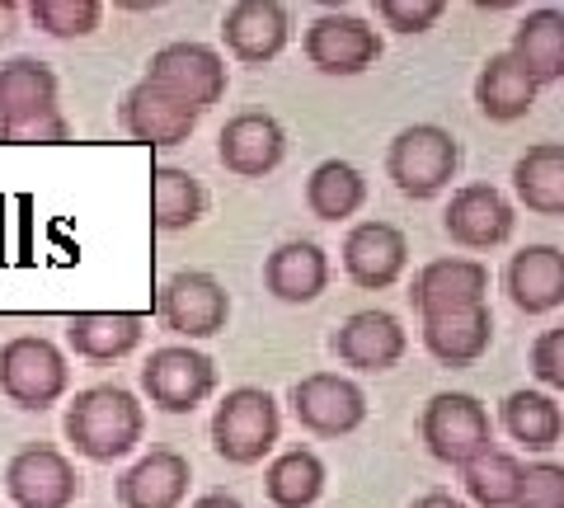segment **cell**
I'll use <instances>...</instances> for the list:
<instances>
[{
	"label": "cell",
	"instance_id": "cell-1",
	"mask_svg": "<svg viewBox=\"0 0 564 508\" xmlns=\"http://www.w3.org/2000/svg\"><path fill=\"white\" fill-rule=\"evenodd\" d=\"M62 80L39 57L0 62V142L6 147H57L70 142L66 118L57 114Z\"/></svg>",
	"mask_w": 564,
	"mask_h": 508
},
{
	"label": "cell",
	"instance_id": "cell-2",
	"mask_svg": "<svg viewBox=\"0 0 564 508\" xmlns=\"http://www.w3.org/2000/svg\"><path fill=\"white\" fill-rule=\"evenodd\" d=\"M62 433L85 462L104 466L137 452L141 433H147V410L128 387H85L66 406Z\"/></svg>",
	"mask_w": 564,
	"mask_h": 508
},
{
	"label": "cell",
	"instance_id": "cell-3",
	"mask_svg": "<svg viewBox=\"0 0 564 508\" xmlns=\"http://www.w3.org/2000/svg\"><path fill=\"white\" fill-rule=\"evenodd\" d=\"M462 170V142L437 128V122H414V128L395 132L391 151H386V174L404 198H437Z\"/></svg>",
	"mask_w": 564,
	"mask_h": 508
},
{
	"label": "cell",
	"instance_id": "cell-4",
	"mask_svg": "<svg viewBox=\"0 0 564 508\" xmlns=\"http://www.w3.org/2000/svg\"><path fill=\"white\" fill-rule=\"evenodd\" d=\"M282 437V410L263 387H236L212 414V447L231 466H259Z\"/></svg>",
	"mask_w": 564,
	"mask_h": 508
},
{
	"label": "cell",
	"instance_id": "cell-5",
	"mask_svg": "<svg viewBox=\"0 0 564 508\" xmlns=\"http://www.w3.org/2000/svg\"><path fill=\"white\" fill-rule=\"evenodd\" d=\"M141 80L155 85V90L170 95V99H180L184 109H193L203 118L207 109H217V104L226 99L231 72H226L221 52L207 47V43H165L151 57V66H147V76Z\"/></svg>",
	"mask_w": 564,
	"mask_h": 508
},
{
	"label": "cell",
	"instance_id": "cell-6",
	"mask_svg": "<svg viewBox=\"0 0 564 508\" xmlns=\"http://www.w3.org/2000/svg\"><path fill=\"white\" fill-rule=\"evenodd\" d=\"M70 387L66 354L43 335H14L0 344V396L20 410H52Z\"/></svg>",
	"mask_w": 564,
	"mask_h": 508
},
{
	"label": "cell",
	"instance_id": "cell-7",
	"mask_svg": "<svg viewBox=\"0 0 564 508\" xmlns=\"http://www.w3.org/2000/svg\"><path fill=\"white\" fill-rule=\"evenodd\" d=\"M419 437L443 466H466L494 447V419L470 391H437L419 414Z\"/></svg>",
	"mask_w": 564,
	"mask_h": 508
},
{
	"label": "cell",
	"instance_id": "cell-8",
	"mask_svg": "<svg viewBox=\"0 0 564 508\" xmlns=\"http://www.w3.org/2000/svg\"><path fill=\"white\" fill-rule=\"evenodd\" d=\"M155 321L180 339H212L226 329V321H231V296H226V288L212 273L184 269V273H174L161 283Z\"/></svg>",
	"mask_w": 564,
	"mask_h": 508
},
{
	"label": "cell",
	"instance_id": "cell-9",
	"mask_svg": "<svg viewBox=\"0 0 564 508\" xmlns=\"http://www.w3.org/2000/svg\"><path fill=\"white\" fill-rule=\"evenodd\" d=\"M141 391L155 410L165 414H193L203 400L217 391V363L198 354L193 344H165L155 348L141 367Z\"/></svg>",
	"mask_w": 564,
	"mask_h": 508
},
{
	"label": "cell",
	"instance_id": "cell-10",
	"mask_svg": "<svg viewBox=\"0 0 564 508\" xmlns=\"http://www.w3.org/2000/svg\"><path fill=\"white\" fill-rule=\"evenodd\" d=\"M80 485L76 462L47 443L20 447L6 466V495L20 508H70L80 499Z\"/></svg>",
	"mask_w": 564,
	"mask_h": 508
},
{
	"label": "cell",
	"instance_id": "cell-11",
	"mask_svg": "<svg viewBox=\"0 0 564 508\" xmlns=\"http://www.w3.org/2000/svg\"><path fill=\"white\" fill-rule=\"evenodd\" d=\"M306 62L325 76H362L381 62V33L362 14H321L306 24Z\"/></svg>",
	"mask_w": 564,
	"mask_h": 508
},
{
	"label": "cell",
	"instance_id": "cell-12",
	"mask_svg": "<svg viewBox=\"0 0 564 508\" xmlns=\"http://www.w3.org/2000/svg\"><path fill=\"white\" fill-rule=\"evenodd\" d=\"M292 414L296 424L315 437H344L362 429L367 419V396L352 377L339 372H311L292 387Z\"/></svg>",
	"mask_w": 564,
	"mask_h": 508
},
{
	"label": "cell",
	"instance_id": "cell-13",
	"mask_svg": "<svg viewBox=\"0 0 564 508\" xmlns=\"http://www.w3.org/2000/svg\"><path fill=\"white\" fill-rule=\"evenodd\" d=\"M410 302L419 311V321H433V315H452V311H470V306H489V269L480 259H433L414 273Z\"/></svg>",
	"mask_w": 564,
	"mask_h": 508
},
{
	"label": "cell",
	"instance_id": "cell-14",
	"mask_svg": "<svg viewBox=\"0 0 564 508\" xmlns=\"http://www.w3.org/2000/svg\"><path fill=\"white\" fill-rule=\"evenodd\" d=\"M344 273L362 292H386L400 283L404 264H410V240L391 221H358L344 236Z\"/></svg>",
	"mask_w": 564,
	"mask_h": 508
},
{
	"label": "cell",
	"instance_id": "cell-15",
	"mask_svg": "<svg viewBox=\"0 0 564 508\" xmlns=\"http://www.w3.org/2000/svg\"><path fill=\"white\" fill-rule=\"evenodd\" d=\"M518 226V213L494 184H466L456 188L447 213H443V231L452 236V245L462 250H494L513 236Z\"/></svg>",
	"mask_w": 564,
	"mask_h": 508
},
{
	"label": "cell",
	"instance_id": "cell-16",
	"mask_svg": "<svg viewBox=\"0 0 564 508\" xmlns=\"http://www.w3.org/2000/svg\"><path fill=\"white\" fill-rule=\"evenodd\" d=\"M282 155H288V132L273 114H236L217 132V161L236 180H263L282 165Z\"/></svg>",
	"mask_w": 564,
	"mask_h": 508
},
{
	"label": "cell",
	"instance_id": "cell-17",
	"mask_svg": "<svg viewBox=\"0 0 564 508\" xmlns=\"http://www.w3.org/2000/svg\"><path fill=\"white\" fill-rule=\"evenodd\" d=\"M288 39H292V14L278 0H236L221 14V43L245 66L273 62L288 47Z\"/></svg>",
	"mask_w": 564,
	"mask_h": 508
},
{
	"label": "cell",
	"instance_id": "cell-18",
	"mask_svg": "<svg viewBox=\"0 0 564 508\" xmlns=\"http://www.w3.org/2000/svg\"><path fill=\"white\" fill-rule=\"evenodd\" d=\"M410 348V335L395 321L391 311H358L348 315L334 335V354H339L344 367H358V372H391V367L404 358Z\"/></svg>",
	"mask_w": 564,
	"mask_h": 508
},
{
	"label": "cell",
	"instance_id": "cell-19",
	"mask_svg": "<svg viewBox=\"0 0 564 508\" xmlns=\"http://www.w3.org/2000/svg\"><path fill=\"white\" fill-rule=\"evenodd\" d=\"M118 118H122V132L141 147H184L193 137V128H198V114L184 109L180 99L161 95L147 80H137L132 90L122 95Z\"/></svg>",
	"mask_w": 564,
	"mask_h": 508
},
{
	"label": "cell",
	"instance_id": "cell-20",
	"mask_svg": "<svg viewBox=\"0 0 564 508\" xmlns=\"http://www.w3.org/2000/svg\"><path fill=\"white\" fill-rule=\"evenodd\" d=\"M508 302L522 315H551L564 306V255L560 245H527L508 259Z\"/></svg>",
	"mask_w": 564,
	"mask_h": 508
},
{
	"label": "cell",
	"instance_id": "cell-21",
	"mask_svg": "<svg viewBox=\"0 0 564 508\" xmlns=\"http://www.w3.org/2000/svg\"><path fill=\"white\" fill-rule=\"evenodd\" d=\"M263 288L288 306H306L329 288V255L315 240H282L263 259Z\"/></svg>",
	"mask_w": 564,
	"mask_h": 508
},
{
	"label": "cell",
	"instance_id": "cell-22",
	"mask_svg": "<svg viewBox=\"0 0 564 508\" xmlns=\"http://www.w3.org/2000/svg\"><path fill=\"white\" fill-rule=\"evenodd\" d=\"M188 480H193V466L184 452L155 447L118 480V504L122 508H180L188 499Z\"/></svg>",
	"mask_w": 564,
	"mask_h": 508
},
{
	"label": "cell",
	"instance_id": "cell-23",
	"mask_svg": "<svg viewBox=\"0 0 564 508\" xmlns=\"http://www.w3.org/2000/svg\"><path fill=\"white\" fill-rule=\"evenodd\" d=\"M147 339V321L132 311H76L66 315V344L70 354L90 363H118Z\"/></svg>",
	"mask_w": 564,
	"mask_h": 508
},
{
	"label": "cell",
	"instance_id": "cell-24",
	"mask_svg": "<svg viewBox=\"0 0 564 508\" xmlns=\"http://www.w3.org/2000/svg\"><path fill=\"white\" fill-rule=\"evenodd\" d=\"M508 57L536 80V90L541 85H560L564 80V14L555 6L522 14L518 29H513Z\"/></svg>",
	"mask_w": 564,
	"mask_h": 508
},
{
	"label": "cell",
	"instance_id": "cell-25",
	"mask_svg": "<svg viewBox=\"0 0 564 508\" xmlns=\"http://www.w3.org/2000/svg\"><path fill=\"white\" fill-rule=\"evenodd\" d=\"M494 344V311L489 306H470V311H452V315H433L423 321V348L443 363V367H470L489 354Z\"/></svg>",
	"mask_w": 564,
	"mask_h": 508
},
{
	"label": "cell",
	"instance_id": "cell-26",
	"mask_svg": "<svg viewBox=\"0 0 564 508\" xmlns=\"http://www.w3.org/2000/svg\"><path fill=\"white\" fill-rule=\"evenodd\" d=\"M536 80L522 72V66L508 57V52H494V57L480 66V76H475V104H480V114L489 122H518L532 114L536 104Z\"/></svg>",
	"mask_w": 564,
	"mask_h": 508
},
{
	"label": "cell",
	"instance_id": "cell-27",
	"mask_svg": "<svg viewBox=\"0 0 564 508\" xmlns=\"http://www.w3.org/2000/svg\"><path fill=\"white\" fill-rule=\"evenodd\" d=\"M513 194L527 213L536 217H564V147L536 142L518 155L513 165Z\"/></svg>",
	"mask_w": 564,
	"mask_h": 508
},
{
	"label": "cell",
	"instance_id": "cell-28",
	"mask_svg": "<svg viewBox=\"0 0 564 508\" xmlns=\"http://www.w3.org/2000/svg\"><path fill=\"white\" fill-rule=\"evenodd\" d=\"M499 424L527 452H551L564 437V410H560V400L545 391H513L499 406Z\"/></svg>",
	"mask_w": 564,
	"mask_h": 508
},
{
	"label": "cell",
	"instance_id": "cell-29",
	"mask_svg": "<svg viewBox=\"0 0 564 508\" xmlns=\"http://www.w3.org/2000/svg\"><path fill=\"white\" fill-rule=\"evenodd\" d=\"M263 495L273 508H311L325 495V462L311 447H288L278 452L263 471Z\"/></svg>",
	"mask_w": 564,
	"mask_h": 508
},
{
	"label": "cell",
	"instance_id": "cell-30",
	"mask_svg": "<svg viewBox=\"0 0 564 508\" xmlns=\"http://www.w3.org/2000/svg\"><path fill=\"white\" fill-rule=\"evenodd\" d=\"M207 194L193 170L161 165L151 174V221L155 231H188L193 221H203Z\"/></svg>",
	"mask_w": 564,
	"mask_h": 508
},
{
	"label": "cell",
	"instance_id": "cell-31",
	"mask_svg": "<svg viewBox=\"0 0 564 508\" xmlns=\"http://www.w3.org/2000/svg\"><path fill=\"white\" fill-rule=\"evenodd\" d=\"M362 203H367V180H362L358 165L325 161V165L311 170V180H306V207H311V217H321V221H348V217L362 213Z\"/></svg>",
	"mask_w": 564,
	"mask_h": 508
},
{
	"label": "cell",
	"instance_id": "cell-32",
	"mask_svg": "<svg viewBox=\"0 0 564 508\" xmlns=\"http://www.w3.org/2000/svg\"><path fill=\"white\" fill-rule=\"evenodd\" d=\"M462 485H466L470 504H480V508H513L518 485H522V462L513 457V452L489 447L475 462L462 466Z\"/></svg>",
	"mask_w": 564,
	"mask_h": 508
},
{
	"label": "cell",
	"instance_id": "cell-33",
	"mask_svg": "<svg viewBox=\"0 0 564 508\" xmlns=\"http://www.w3.org/2000/svg\"><path fill=\"white\" fill-rule=\"evenodd\" d=\"M29 20L52 39H85V33L99 29L104 6L99 0H33Z\"/></svg>",
	"mask_w": 564,
	"mask_h": 508
},
{
	"label": "cell",
	"instance_id": "cell-34",
	"mask_svg": "<svg viewBox=\"0 0 564 508\" xmlns=\"http://www.w3.org/2000/svg\"><path fill=\"white\" fill-rule=\"evenodd\" d=\"M513 508H564V466L560 462L522 466V485H518Z\"/></svg>",
	"mask_w": 564,
	"mask_h": 508
},
{
	"label": "cell",
	"instance_id": "cell-35",
	"mask_svg": "<svg viewBox=\"0 0 564 508\" xmlns=\"http://www.w3.org/2000/svg\"><path fill=\"white\" fill-rule=\"evenodd\" d=\"M443 0H381L377 14L386 20V29L395 33H429L437 20H443Z\"/></svg>",
	"mask_w": 564,
	"mask_h": 508
},
{
	"label": "cell",
	"instance_id": "cell-36",
	"mask_svg": "<svg viewBox=\"0 0 564 508\" xmlns=\"http://www.w3.org/2000/svg\"><path fill=\"white\" fill-rule=\"evenodd\" d=\"M532 372L545 387V396L564 387V329H545L532 344Z\"/></svg>",
	"mask_w": 564,
	"mask_h": 508
},
{
	"label": "cell",
	"instance_id": "cell-37",
	"mask_svg": "<svg viewBox=\"0 0 564 508\" xmlns=\"http://www.w3.org/2000/svg\"><path fill=\"white\" fill-rule=\"evenodd\" d=\"M410 508H470V504L456 499V495H447V489H429V495H419Z\"/></svg>",
	"mask_w": 564,
	"mask_h": 508
},
{
	"label": "cell",
	"instance_id": "cell-38",
	"mask_svg": "<svg viewBox=\"0 0 564 508\" xmlns=\"http://www.w3.org/2000/svg\"><path fill=\"white\" fill-rule=\"evenodd\" d=\"M188 508H245L236 495H226V489H212V495H198Z\"/></svg>",
	"mask_w": 564,
	"mask_h": 508
},
{
	"label": "cell",
	"instance_id": "cell-39",
	"mask_svg": "<svg viewBox=\"0 0 564 508\" xmlns=\"http://www.w3.org/2000/svg\"><path fill=\"white\" fill-rule=\"evenodd\" d=\"M14 29H20V6H14V0H0V43H6Z\"/></svg>",
	"mask_w": 564,
	"mask_h": 508
}]
</instances>
